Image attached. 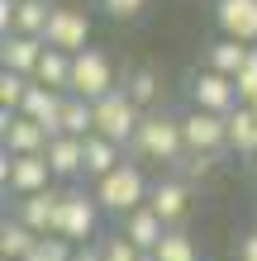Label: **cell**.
<instances>
[{
    "instance_id": "cell-1",
    "label": "cell",
    "mask_w": 257,
    "mask_h": 261,
    "mask_svg": "<svg viewBox=\"0 0 257 261\" xmlns=\"http://www.w3.org/2000/svg\"><path fill=\"white\" fill-rule=\"evenodd\" d=\"M129 147H133V157H143V162L176 166L181 157H186V133H181V119L162 114V110L143 114V124H138V133H133Z\"/></svg>"
},
{
    "instance_id": "cell-2",
    "label": "cell",
    "mask_w": 257,
    "mask_h": 261,
    "mask_svg": "<svg viewBox=\"0 0 257 261\" xmlns=\"http://www.w3.org/2000/svg\"><path fill=\"white\" fill-rule=\"evenodd\" d=\"M148 180H143V171L133 162H119L110 176H100L96 186H90V195H96V204L105 209V214H119V219H124V214H133V209H143L148 204Z\"/></svg>"
},
{
    "instance_id": "cell-3",
    "label": "cell",
    "mask_w": 257,
    "mask_h": 261,
    "mask_svg": "<svg viewBox=\"0 0 257 261\" xmlns=\"http://www.w3.org/2000/svg\"><path fill=\"white\" fill-rule=\"evenodd\" d=\"M110 90H119L114 81V62L105 57L100 48H81V53H72V90L67 95H81V100H105Z\"/></svg>"
},
{
    "instance_id": "cell-4",
    "label": "cell",
    "mask_w": 257,
    "mask_h": 261,
    "mask_svg": "<svg viewBox=\"0 0 257 261\" xmlns=\"http://www.w3.org/2000/svg\"><path fill=\"white\" fill-rule=\"evenodd\" d=\"M138 124H143V110L129 100V90H124V86L110 90L105 100H96V133H100V138H110V143L129 147V143H133V133H138Z\"/></svg>"
},
{
    "instance_id": "cell-5",
    "label": "cell",
    "mask_w": 257,
    "mask_h": 261,
    "mask_svg": "<svg viewBox=\"0 0 257 261\" xmlns=\"http://www.w3.org/2000/svg\"><path fill=\"white\" fill-rule=\"evenodd\" d=\"M53 180L57 176L48 166V152H34V157H10V152H0V186H5L14 199L53 190Z\"/></svg>"
},
{
    "instance_id": "cell-6",
    "label": "cell",
    "mask_w": 257,
    "mask_h": 261,
    "mask_svg": "<svg viewBox=\"0 0 257 261\" xmlns=\"http://www.w3.org/2000/svg\"><path fill=\"white\" fill-rule=\"evenodd\" d=\"M100 204H96V195L90 190H67L62 195V219H57V233H62L67 242H90L96 238V228H100Z\"/></svg>"
},
{
    "instance_id": "cell-7",
    "label": "cell",
    "mask_w": 257,
    "mask_h": 261,
    "mask_svg": "<svg viewBox=\"0 0 257 261\" xmlns=\"http://www.w3.org/2000/svg\"><path fill=\"white\" fill-rule=\"evenodd\" d=\"M181 133H186V152H224L229 147V114L191 110L181 114Z\"/></svg>"
},
{
    "instance_id": "cell-8",
    "label": "cell",
    "mask_w": 257,
    "mask_h": 261,
    "mask_svg": "<svg viewBox=\"0 0 257 261\" xmlns=\"http://www.w3.org/2000/svg\"><path fill=\"white\" fill-rule=\"evenodd\" d=\"M43 43L57 48V53H81L90 43V14L77 10V5H53V19H48Z\"/></svg>"
},
{
    "instance_id": "cell-9",
    "label": "cell",
    "mask_w": 257,
    "mask_h": 261,
    "mask_svg": "<svg viewBox=\"0 0 257 261\" xmlns=\"http://www.w3.org/2000/svg\"><path fill=\"white\" fill-rule=\"evenodd\" d=\"M191 105H195V110H209V114L238 110V86H233V76H224V71H215V67L195 71V76H191Z\"/></svg>"
},
{
    "instance_id": "cell-10",
    "label": "cell",
    "mask_w": 257,
    "mask_h": 261,
    "mask_svg": "<svg viewBox=\"0 0 257 261\" xmlns=\"http://www.w3.org/2000/svg\"><path fill=\"white\" fill-rule=\"evenodd\" d=\"M48 128L34 124L29 114H10L0 110V147L10 152V157H34V152H48Z\"/></svg>"
},
{
    "instance_id": "cell-11",
    "label": "cell",
    "mask_w": 257,
    "mask_h": 261,
    "mask_svg": "<svg viewBox=\"0 0 257 261\" xmlns=\"http://www.w3.org/2000/svg\"><path fill=\"white\" fill-rule=\"evenodd\" d=\"M62 195L67 190H38V195H24V199H14V219L19 223H29L38 238H48V233H57V219H62Z\"/></svg>"
},
{
    "instance_id": "cell-12",
    "label": "cell",
    "mask_w": 257,
    "mask_h": 261,
    "mask_svg": "<svg viewBox=\"0 0 257 261\" xmlns=\"http://www.w3.org/2000/svg\"><path fill=\"white\" fill-rule=\"evenodd\" d=\"M215 24L219 38L257 43V0H215Z\"/></svg>"
},
{
    "instance_id": "cell-13",
    "label": "cell",
    "mask_w": 257,
    "mask_h": 261,
    "mask_svg": "<svg viewBox=\"0 0 257 261\" xmlns=\"http://www.w3.org/2000/svg\"><path fill=\"white\" fill-rule=\"evenodd\" d=\"M148 209H153L167 228H176L181 219H186V209H191V180H181V176L157 180V186L148 190Z\"/></svg>"
},
{
    "instance_id": "cell-14",
    "label": "cell",
    "mask_w": 257,
    "mask_h": 261,
    "mask_svg": "<svg viewBox=\"0 0 257 261\" xmlns=\"http://www.w3.org/2000/svg\"><path fill=\"white\" fill-rule=\"evenodd\" d=\"M43 53H48V43L43 38H29V34H5L0 38V71H24L34 76Z\"/></svg>"
},
{
    "instance_id": "cell-15",
    "label": "cell",
    "mask_w": 257,
    "mask_h": 261,
    "mask_svg": "<svg viewBox=\"0 0 257 261\" xmlns=\"http://www.w3.org/2000/svg\"><path fill=\"white\" fill-rule=\"evenodd\" d=\"M119 233H124V238H129L138 252H148V256H153V252H157V242L167 238L172 228H167V223H162L153 209L143 204V209H133V214H124V219H119Z\"/></svg>"
},
{
    "instance_id": "cell-16",
    "label": "cell",
    "mask_w": 257,
    "mask_h": 261,
    "mask_svg": "<svg viewBox=\"0 0 257 261\" xmlns=\"http://www.w3.org/2000/svg\"><path fill=\"white\" fill-rule=\"evenodd\" d=\"M48 166L57 180H77L86 176V138H72V133H57L48 143Z\"/></svg>"
},
{
    "instance_id": "cell-17",
    "label": "cell",
    "mask_w": 257,
    "mask_h": 261,
    "mask_svg": "<svg viewBox=\"0 0 257 261\" xmlns=\"http://www.w3.org/2000/svg\"><path fill=\"white\" fill-rule=\"evenodd\" d=\"M62 105H67L62 90H48V86L34 81V90H29V100H24L19 114H29L34 124H43V128H48V138H57V133H62Z\"/></svg>"
},
{
    "instance_id": "cell-18",
    "label": "cell",
    "mask_w": 257,
    "mask_h": 261,
    "mask_svg": "<svg viewBox=\"0 0 257 261\" xmlns=\"http://www.w3.org/2000/svg\"><path fill=\"white\" fill-rule=\"evenodd\" d=\"M229 152H238V157H257V110L252 105H238V110H229Z\"/></svg>"
},
{
    "instance_id": "cell-19",
    "label": "cell",
    "mask_w": 257,
    "mask_h": 261,
    "mask_svg": "<svg viewBox=\"0 0 257 261\" xmlns=\"http://www.w3.org/2000/svg\"><path fill=\"white\" fill-rule=\"evenodd\" d=\"M34 247H38V233L29 223H19V219L0 223V261H29Z\"/></svg>"
},
{
    "instance_id": "cell-20",
    "label": "cell",
    "mask_w": 257,
    "mask_h": 261,
    "mask_svg": "<svg viewBox=\"0 0 257 261\" xmlns=\"http://www.w3.org/2000/svg\"><path fill=\"white\" fill-rule=\"evenodd\" d=\"M252 48L257 43H238V38H219V43H209V62L205 67H215V71H224V76H238L248 67V57H252Z\"/></svg>"
},
{
    "instance_id": "cell-21",
    "label": "cell",
    "mask_w": 257,
    "mask_h": 261,
    "mask_svg": "<svg viewBox=\"0 0 257 261\" xmlns=\"http://www.w3.org/2000/svg\"><path fill=\"white\" fill-rule=\"evenodd\" d=\"M124 90H129V100L138 105L143 114H153L157 110V100H162V76L153 67H138V71H129L124 76Z\"/></svg>"
},
{
    "instance_id": "cell-22",
    "label": "cell",
    "mask_w": 257,
    "mask_h": 261,
    "mask_svg": "<svg viewBox=\"0 0 257 261\" xmlns=\"http://www.w3.org/2000/svg\"><path fill=\"white\" fill-rule=\"evenodd\" d=\"M119 162H124L119 143H110V138H100V133H90V138H86V176H90V180L110 176Z\"/></svg>"
},
{
    "instance_id": "cell-23",
    "label": "cell",
    "mask_w": 257,
    "mask_h": 261,
    "mask_svg": "<svg viewBox=\"0 0 257 261\" xmlns=\"http://www.w3.org/2000/svg\"><path fill=\"white\" fill-rule=\"evenodd\" d=\"M34 81L38 86H48V90H72V53H57V48H48L43 53V62H38V71H34Z\"/></svg>"
},
{
    "instance_id": "cell-24",
    "label": "cell",
    "mask_w": 257,
    "mask_h": 261,
    "mask_svg": "<svg viewBox=\"0 0 257 261\" xmlns=\"http://www.w3.org/2000/svg\"><path fill=\"white\" fill-rule=\"evenodd\" d=\"M62 133L90 138V133H96V105L81 100V95H67V105H62Z\"/></svg>"
},
{
    "instance_id": "cell-25",
    "label": "cell",
    "mask_w": 257,
    "mask_h": 261,
    "mask_svg": "<svg viewBox=\"0 0 257 261\" xmlns=\"http://www.w3.org/2000/svg\"><path fill=\"white\" fill-rule=\"evenodd\" d=\"M48 19H53V5H48V0H19V14H14V34L43 38V34H48Z\"/></svg>"
},
{
    "instance_id": "cell-26",
    "label": "cell",
    "mask_w": 257,
    "mask_h": 261,
    "mask_svg": "<svg viewBox=\"0 0 257 261\" xmlns=\"http://www.w3.org/2000/svg\"><path fill=\"white\" fill-rule=\"evenodd\" d=\"M29 90H34V76H24V71H0V110L19 114L24 100H29Z\"/></svg>"
},
{
    "instance_id": "cell-27",
    "label": "cell",
    "mask_w": 257,
    "mask_h": 261,
    "mask_svg": "<svg viewBox=\"0 0 257 261\" xmlns=\"http://www.w3.org/2000/svg\"><path fill=\"white\" fill-rule=\"evenodd\" d=\"M153 261H200V252H195V238L186 233V228H172V233L157 242Z\"/></svg>"
},
{
    "instance_id": "cell-28",
    "label": "cell",
    "mask_w": 257,
    "mask_h": 261,
    "mask_svg": "<svg viewBox=\"0 0 257 261\" xmlns=\"http://www.w3.org/2000/svg\"><path fill=\"white\" fill-rule=\"evenodd\" d=\"M72 256H77V242H67L62 233H48V238H38L29 261H72Z\"/></svg>"
},
{
    "instance_id": "cell-29",
    "label": "cell",
    "mask_w": 257,
    "mask_h": 261,
    "mask_svg": "<svg viewBox=\"0 0 257 261\" xmlns=\"http://www.w3.org/2000/svg\"><path fill=\"white\" fill-rule=\"evenodd\" d=\"M215 162H219V152H186V157L176 162V176L181 180H205L215 171Z\"/></svg>"
},
{
    "instance_id": "cell-30",
    "label": "cell",
    "mask_w": 257,
    "mask_h": 261,
    "mask_svg": "<svg viewBox=\"0 0 257 261\" xmlns=\"http://www.w3.org/2000/svg\"><path fill=\"white\" fill-rule=\"evenodd\" d=\"M100 261H148V252H138L124 233H114V238H100Z\"/></svg>"
},
{
    "instance_id": "cell-31",
    "label": "cell",
    "mask_w": 257,
    "mask_h": 261,
    "mask_svg": "<svg viewBox=\"0 0 257 261\" xmlns=\"http://www.w3.org/2000/svg\"><path fill=\"white\" fill-rule=\"evenodd\" d=\"M233 86H238V105H257V48L248 57V67L233 76Z\"/></svg>"
},
{
    "instance_id": "cell-32",
    "label": "cell",
    "mask_w": 257,
    "mask_h": 261,
    "mask_svg": "<svg viewBox=\"0 0 257 261\" xmlns=\"http://www.w3.org/2000/svg\"><path fill=\"white\" fill-rule=\"evenodd\" d=\"M148 0H100V10L110 14V19H138Z\"/></svg>"
},
{
    "instance_id": "cell-33",
    "label": "cell",
    "mask_w": 257,
    "mask_h": 261,
    "mask_svg": "<svg viewBox=\"0 0 257 261\" xmlns=\"http://www.w3.org/2000/svg\"><path fill=\"white\" fill-rule=\"evenodd\" d=\"M14 14H19V0H0V34H14Z\"/></svg>"
},
{
    "instance_id": "cell-34",
    "label": "cell",
    "mask_w": 257,
    "mask_h": 261,
    "mask_svg": "<svg viewBox=\"0 0 257 261\" xmlns=\"http://www.w3.org/2000/svg\"><path fill=\"white\" fill-rule=\"evenodd\" d=\"M238 261H257V228H252L243 242H238Z\"/></svg>"
},
{
    "instance_id": "cell-35",
    "label": "cell",
    "mask_w": 257,
    "mask_h": 261,
    "mask_svg": "<svg viewBox=\"0 0 257 261\" xmlns=\"http://www.w3.org/2000/svg\"><path fill=\"white\" fill-rule=\"evenodd\" d=\"M72 261H100V252H96V247H81V252L72 256Z\"/></svg>"
},
{
    "instance_id": "cell-36",
    "label": "cell",
    "mask_w": 257,
    "mask_h": 261,
    "mask_svg": "<svg viewBox=\"0 0 257 261\" xmlns=\"http://www.w3.org/2000/svg\"><path fill=\"white\" fill-rule=\"evenodd\" d=\"M252 176H257V157H252Z\"/></svg>"
},
{
    "instance_id": "cell-37",
    "label": "cell",
    "mask_w": 257,
    "mask_h": 261,
    "mask_svg": "<svg viewBox=\"0 0 257 261\" xmlns=\"http://www.w3.org/2000/svg\"><path fill=\"white\" fill-rule=\"evenodd\" d=\"M252 110H257V105H252Z\"/></svg>"
},
{
    "instance_id": "cell-38",
    "label": "cell",
    "mask_w": 257,
    "mask_h": 261,
    "mask_svg": "<svg viewBox=\"0 0 257 261\" xmlns=\"http://www.w3.org/2000/svg\"><path fill=\"white\" fill-rule=\"evenodd\" d=\"M148 261H153V256H148Z\"/></svg>"
}]
</instances>
